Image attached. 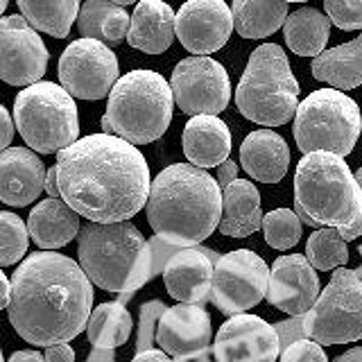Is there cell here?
Instances as JSON below:
<instances>
[{
	"mask_svg": "<svg viewBox=\"0 0 362 362\" xmlns=\"http://www.w3.org/2000/svg\"><path fill=\"white\" fill-rule=\"evenodd\" d=\"M77 28L86 39L118 45L129 37L132 16L127 14V9L116 5L113 0H86L79 9Z\"/></svg>",
	"mask_w": 362,
	"mask_h": 362,
	"instance_id": "cell-27",
	"label": "cell"
},
{
	"mask_svg": "<svg viewBox=\"0 0 362 362\" xmlns=\"http://www.w3.org/2000/svg\"><path fill=\"white\" fill-rule=\"evenodd\" d=\"M313 77L339 90H351L362 84V34L358 39L324 50L313 59Z\"/></svg>",
	"mask_w": 362,
	"mask_h": 362,
	"instance_id": "cell-26",
	"label": "cell"
},
{
	"mask_svg": "<svg viewBox=\"0 0 362 362\" xmlns=\"http://www.w3.org/2000/svg\"><path fill=\"white\" fill-rule=\"evenodd\" d=\"M45 192L50 197H62V190H59V175H57V165H52L48 170V179H45Z\"/></svg>",
	"mask_w": 362,
	"mask_h": 362,
	"instance_id": "cell-44",
	"label": "cell"
},
{
	"mask_svg": "<svg viewBox=\"0 0 362 362\" xmlns=\"http://www.w3.org/2000/svg\"><path fill=\"white\" fill-rule=\"evenodd\" d=\"M279 362H328V358L320 342H315L310 337H303L290 344L288 349H283Z\"/></svg>",
	"mask_w": 362,
	"mask_h": 362,
	"instance_id": "cell-37",
	"label": "cell"
},
{
	"mask_svg": "<svg viewBox=\"0 0 362 362\" xmlns=\"http://www.w3.org/2000/svg\"><path fill=\"white\" fill-rule=\"evenodd\" d=\"M168 310V305L163 301H147L141 305V315H139V333H136V351H147L156 344V326L161 315Z\"/></svg>",
	"mask_w": 362,
	"mask_h": 362,
	"instance_id": "cell-35",
	"label": "cell"
},
{
	"mask_svg": "<svg viewBox=\"0 0 362 362\" xmlns=\"http://www.w3.org/2000/svg\"><path fill=\"white\" fill-rule=\"evenodd\" d=\"M181 143L188 163L209 170L229 158L231 132L218 116H192L184 127Z\"/></svg>",
	"mask_w": 362,
	"mask_h": 362,
	"instance_id": "cell-23",
	"label": "cell"
},
{
	"mask_svg": "<svg viewBox=\"0 0 362 362\" xmlns=\"http://www.w3.org/2000/svg\"><path fill=\"white\" fill-rule=\"evenodd\" d=\"M7 362H48V360L39 351H16V354L9 356Z\"/></svg>",
	"mask_w": 362,
	"mask_h": 362,
	"instance_id": "cell-45",
	"label": "cell"
},
{
	"mask_svg": "<svg viewBox=\"0 0 362 362\" xmlns=\"http://www.w3.org/2000/svg\"><path fill=\"white\" fill-rule=\"evenodd\" d=\"M269 267L252 249H235L218 258L213 272L211 301L224 315H240L267 299Z\"/></svg>",
	"mask_w": 362,
	"mask_h": 362,
	"instance_id": "cell-11",
	"label": "cell"
},
{
	"mask_svg": "<svg viewBox=\"0 0 362 362\" xmlns=\"http://www.w3.org/2000/svg\"><path fill=\"white\" fill-rule=\"evenodd\" d=\"M292 132L303 154L333 152L346 156L360 139L362 113L358 102L339 88H320L299 105Z\"/></svg>",
	"mask_w": 362,
	"mask_h": 362,
	"instance_id": "cell-9",
	"label": "cell"
},
{
	"mask_svg": "<svg viewBox=\"0 0 362 362\" xmlns=\"http://www.w3.org/2000/svg\"><path fill=\"white\" fill-rule=\"evenodd\" d=\"M62 199L88 222H124L147 206L150 168L134 143L90 134L57 154Z\"/></svg>",
	"mask_w": 362,
	"mask_h": 362,
	"instance_id": "cell-1",
	"label": "cell"
},
{
	"mask_svg": "<svg viewBox=\"0 0 362 362\" xmlns=\"http://www.w3.org/2000/svg\"><path fill=\"white\" fill-rule=\"evenodd\" d=\"M118 79V59L105 41L82 37L59 59V82L77 100L107 98Z\"/></svg>",
	"mask_w": 362,
	"mask_h": 362,
	"instance_id": "cell-13",
	"label": "cell"
},
{
	"mask_svg": "<svg viewBox=\"0 0 362 362\" xmlns=\"http://www.w3.org/2000/svg\"><path fill=\"white\" fill-rule=\"evenodd\" d=\"M86 362H116V354H113V349H93Z\"/></svg>",
	"mask_w": 362,
	"mask_h": 362,
	"instance_id": "cell-46",
	"label": "cell"
},
{
	"mask_svg": "<svg viewBox=\"0 0 362 362\" xmlns=\"http://www.w3.org/2000/svg\"><path fill=\"white\" fill-rule=\"evenodd\" d=\"M235 107L263 127H281L297 116L299 82L281 45L263 43L252 52L235 88Z\"/></svg>",
	"mask_w": 362,
	"mask_h": 362,
	"instance_id": "cell-7",
	"label": "cell"
},
{
	"mask_svg": "<svg viewBox=\"0 0 362 362\" xmlns=\"http://www.w3.org/2000/svg\"><path fill=\"white\" fill-rule=\"evenodd\" d=\"M132 326V315L122 301L100 303L86 324L88 344L93 349H118L129 339Z\"/></svg>",
	"mask_w": 362,
	"mask_h": 362,
	"instance_id": "cell-30",
	"label": "cell"
},
{
	"mask_svg": "<svg viewBox=\"0 0 362 362\" xmlns=\"http://www.w3.org/2000/svg\"><path fill=\"white\" fill-rule=\"evenodd\" d=\"M0 303H3V308H7L9 301H11V279H7L5 272H0Z\"/></svg>",
	"mask_w": 362,
	"mask_h": 362,
	"instance_id": "cell-47",
	"label": "cell"
},
{
	"mask_svg": "<svg viewBox=\"0 0 362 362\" xmlns=\"http://www.w3.org/2000/svg\"><path fill=\"white\" fill-rule=\"evenodd\" d=\"M283 354L276 326L256 315H233L213 342L215 362H276Z\"/></svg>",
	"mask_w": 362,
	"mask_h": 362,
	"instance_id": "cell-15",
	"label": "cell"
},
{
	"mask_svg": "<svg viewBox=\"0 0 362 362\" xmlns=\"http://www.w3.org/2000/svg\"><path fill=\"white\" fill-rule=\"evenodd\" d=\"M175 105L173 86L163 75L154 71H132L113 86L107 113L102 116V129L134 145L154 143L173 122Z\"/></svg>",
	"mask_w": 362,
	"mask_h": 362,
	"instance_id": "cell-6",
	"label": "cell"
},
{
	"mask_svg": "<svg viewBox=\"0 0 362 362\" xmlns=\"http://www.w3.org/2000/svg\"><path fill=\"white\" fill-rule=\"evenodd\" d=\"M339 235H342L346 243H349V240H356V238L362 235V211H360V215H358V218H356L354 222H351V224L339 226Z\"/></svg>",
	"mask_w": 362,
	"mask_h": 362,
	"instance_id": "cell-43",
	"label": "cell"
},
{
	"mask_svg": "<svg viewBox=\"0 0 362 362\" xmlns=\"http://www.w3.org/2000/svg\"><path fill=\"white\" fill-rule=\"evenodd\" d=\"M0 118H3V150H9L11 147V139L16 134V120L9 116V111L5 107H0Z\"/></svg>",
	"mask_w": 362,
	"mask_h": 362,
	"instance_id": "cell-41",
	"label": "cell"
},
{
	"mask_svg": "<svg viewBox=\"0 0 362 362\" xmlns=\"http://www.w3.org/2000/svg\"><path fill=\"white\" fill-rule=\"evenodd\" d=\"M333 362H362V346H356V349H349L346 354L337 356Z\"/></svg>",
	"mask_w": 362,
	"mask_h": 362,
	"instance_id": "cell-48",
	"label": "cell"
},
{
	"mask_svg": "<svg viewBox=\"0 0 362 362\" xmlns=\"http://www.w3.org/2000/svg\"><path fill=\"white\" fill-rule=\"evenodd\" d=\"M177 107L188 116H218L231 100V82L220 62L206 54L181 59L170 77Z\"/></svg>",
	"mask_w": 362,
	"mask_h": 362,
	"instance_id": "cell-12",
	"label": "cell"
},
{
	"mask_svg": "<svg viewBox=\"0 0 362 362\" xmlns=\"http://www.w3.org/2000/svg\"><path fill=\"white\" fill-rule=\"evenodd\" d=\"M147 222L158 240L197 247L222 220V188L218 179L192 163H173L152 179Z\"/></svg>",
	"mask_w": 362,
	"mask_h": 362,
	"instance_id": "cell-3",
	"label": "cell"
},
{
	"mask_svg": "<svg viewBox=\"0 0 362 362\" xmlns=\"http://www.w3.org/2000/svg\"><path fill=\"white\" fill-rule=\"evenodd\" d=\"M286 0H233L235 32L243 39H265L288 21Z\"/></svg>",
	"mask_w": 362,
	"mask_h": 362,
	"instance_id": "cell-29",
	"label": "cell"
},
{
	"mask_svg": "<svg viewBox=\"0 0 362 362\" xmlns=\"http://www.w3.org/2000/svg\"><path fill=\"white\" fill-rule=\"evenodd\" d=\"M48 170L30 147H9L0 154V199L7 206H28L45 190Z\"/></svg>",
	"mask_w": 362,
	"mask_h": 362,
	"instance_id": "cell-20",
	"label": "cell"
},
{
	"mask_svg": "<svg viewBox=\"0 0 362 362\" xmlns=\"http://www.w3.org/2000/svg\"><path fill=\"white\" fill-rule=\"evenodd\" d=\"M48 68V48L39 30L25 16H5L0 21V75L9 86H32L41 82Z\"/></svg>",
	"mask_w": 362,
	"mask_h": 362,
	"instance_id": "cell-14",
	"label": "cell"
},
{
	"mask_svg": "<svg viewBox=\"0 0 362 362\" xmlns=\"http://www.w3.org/2000/svg\"><path fill=\"white\" fill-rule=\"evenodd\" d=\"M90 283L73 258L45 249L30 254L11 274L7 315L14 331L34 346L71 342L93 313Z\"/></svg>",
	"mask_w": 362,
	"mask_h": 362,
	"instance_id": "cell-2",
	"label": "cell"
},
{
	"mask_svg": "<svg viewBox=\"0 0 362 362\" xmlns=\"http://www.w3.org/2000/svg\"><path fill=\"white\" fill-rule=\"evenodd\" d=\"M274 326H276V333H279V339H281V349H288L290 344L297 342V339L305 337L303 315H297V317H292V320H286V322H279Z\"/></svg>",
	"mask_w": 362,
	"mask_h": 362,
	"instance_id": "cell-38",
	"label": "cell"
},
{
	"mask_svg": "<svg viewBox=\"0 0 362 362\" xmlns=\"http://www.w3.org/2000/svg\"><path fill=\"white\" fill-rule=\"evenodd\" d=\"M77 256L86 276L105 292H136L154 276L152 245L124 222H88L77 235Z\"/></svg>",
	"mask_w": 362,
	"mask_h": 362,
	"instance_id": "cell-4",
	"label": "cell"
},
{
	"mask_svg": "<svg viewBox=\"0 0 362 362\" xmlns=\"http://www.w3.org/2000/svg\"><path fill=\"white\" fill-rule=\"evenodd\" d=\"M356 179H358V184H360V188H362V168L356 173Z\"/></svg>",
	"mask_w": 362,
	"mask_h": 362,
	"instance_id": "cell-50",
	"label": "cell"
},
{
	"mask_svg": "<svg viewBox=\"0 0 362 362\" xmlns=\"http://www.w3.org/2000/svg\"><path fill=\"white\" fill-rule=\"evenodd\" d=\"M326 16L344 32L362 30V0H324Z\"/></svg>",
	"mask_w": 362,
	"mask_h": 362,
	"instance_id": "cell-36",
	"label": "cell"
},
{
	"mask_svg": "<svg viewBox=\"0 0 362 362\" xmlns=\"http://www.w3.org/2000/svg\"><path fill=\"white\" fill-rule=\"evenodd\" d=\"M45 360L48 362H75V351L64 344H54L45 349Z\"/></svg>",
	"mask_w": 362,
	"mask_h": 362,
	"instance_id": "cell-40",
	"label": "cell"
},
{
	"mask_svg": "<svg viewBox=\"0 0 362 362\" xmlns=\"http://www.w3.org/2000/svg\"><path fill=\"white\" fill-rule=\"evenodd\" d=\"M218 254L204 247H181L170 256L163 269L168 294L179 303H199L211 299L213 272Z\"/></svg>",
	"mask_w": 362,
	"mask_h": 362,
	"instance_id": "cell-19",
	"label": "cell"
},
{
	"mask_svg": "<svg viewBox=\"0 0 362 362\" xmlns=\"http://www.w3.org/2000/svg\"><path fill=\"white\" fill-rule=\"evenodd\" d=\"M233 28V9L224 0H186L177 11V39L192 54L218 52Z\"/></svg>",
	"mask_w": 362,
	"mask_h": 362,
	"instance_id": "cell-16",
	"label": "cell"
},
{
	"mask_svg": "<svg viewBox=\"0 0 362 362\" xmlns=\"http://www.w3.org/2000/svg\"><path fill=\"white\" fill-rule=\"evenodd\" d=\"M116 5H120V7H129V5H134V3H141V0H113Z\"/></svg>",
	"mask_w": 362,
	"mask_h": 362,
	"instance_id": "cell-49",
	"label": "cell"
},
{
	"mask_svg": "<svg viewBox=\"0 0 362 362\" xmlns=\"http://www.w3.org/2000/svg\"><path fill=\"white\" fill-rule=\"evenodd\" d=\"M240 163L249 177L263 184H279L290 165V147L281 134L256 129L240 145Z\"/></svg>",
	"mask_w": 362,
	"mask_h": 362,
	"instance_id": "cell-22",
	"label": "cell"
},
{
	"mask_svg": "<svg viewBox=\"0 0 362 362\" xmlns=\"http://www.w3.org/2000/svg\"><path fill=\"white\" fill-rule=\"evenodd\" d=\"M320 276L303 254H286L274 260L269 272L267 301L290 317L305 315L320 299Z\"/></svg>",
	"mask_w": 362,
	"mask_h": 362,
	"instance_id": "cell-17",
	"label": "cell"
},
{
	"mask_svg": "<svg viewBox=\"0 0 362 362\" xmlns=\"http://www.w3.org/2000/svg\"><path fill=\"white\" fill-rule=\"evenodd\" d=\"M14 120L21 139L39 154H59L79 141L77 105L73 95L54 82H37L18 90Z\"/></svg>",
	"mask_w": 362,
	"mask_h": 362,
	"instance_id": "cell-8",
	"label": "cell"
},
{
	"mask_svg": "<svg viewBox=\"0 0 362 362\" xmlns=\"http://www.w3.org/2000/svg\"><path fill=\"white\" fill-rule=\"evenodd\" d=\"M21 14L39 32L54 39L68 37L73 21L79 16V0H16Z\"/></svg>",
	"mask_w": 362,
	"mask_h": 362,
	"instance_id": "cell-31",
	"label": "cell"
},
{
	"mask_svg": "<svg viewBox=\"0 0 362 362\" xmlns=\"http://www.w3.org/2000/svg\"><path fill=\"white\" fill-rule=\"evenodd\" d=\"M263 209L260 192L252 181L235 179L229 188L222 190V220L220 233L229 238H247L263 229Z\"/></svg>",
	"mask_w": 362,
	"mask_h": 362,
	"instance_id": "cell-25",
	"label": "cell"
},
{
	"mask_svg": "<svg viewBox=\"0 0 362 362\" xmlns=\"http://www.w3.org/2000/svg\"><path fill=\"white\" fill-rule=\"evenodd\" d=\"M177 39V14L163 0H141L132 14L127 43L145 54H161Z\"/></svg>",
	"mask_w": 362,
	"mask_h": 362,
	"instance_id": "cell-21",
	"label": "cell"
},
{
	"mask_svg": "<svg viewBox=\"0 0 362 362\" xmlns=\"http://www.w3.org/2000/svg\"><path fill=\"white\" fill-rule=\"evenodd\" d=\"M305 256H308L313 267L320 272L344 267L349 260L346 240L339 235V229H335V226H324V229H317L308 238V243H305Z\"/></svg>",
	"mask_w": 362,
	"mask_h": 362,
	"instance_id": "cell-32",
	"label": "cell"
},
{
	"mask_svg": "<svg viewBox=\"0 0 362 362\" xmlns=\"http://www.w3.org/2000/svg\"><path fill=\"white\" fill-rule=\"evenodd\" d=\"M79 218L82 215L73 206H68L66 199L48 197L30 211L28 229L37 247L45 249V252H54V249L66 247L73 238L79 235V231H82Z\"/></svg>",
	"mask_w": 362,
	"mask_h": 362,
	"instance_id": "cell-24",
	"label": "cell"
},
{
	"mask_svg": "<svg viewBox=\"0 0 362 362\" xmlns=\"http://www.w3.org/2000/svg\"><path fill=\"white\" fill-rule=\"evenodd\" d=\"M211 317L199 303L168 305L156 326V344L175 358L211 354Z\"/></svg>",
	"mask_w": 362,
	"mask_h": 362,
	"instance_id": "cell-18",
	"label": "cell"
},
{
	"mask_svg": "<svg viewBox=\"0 0 362 362\" xmlns=\"http://www.w3.org/2000/svg\"><path fill=\"white\" fill-rule=\"evenodd\" d=\"M263 233L269 247L286 252L301 240V218L297 211L274 209L263 218Z\"/></svg>",
	"mask_w": 362,
	"mask_h": 362,
	"instance_id": "cell-33",
	"label": "cell"
},
{
	"mask_svg": "<svg viewBox=\"0 0 362 362\" xmlns=\"http://www.w3.org/2000/svg\"><path fill=\"white\" fill-rule=\"evenodd\" d=\"M7 3H9V0H0V11L7 9Z\"/></svg>",
	"mask_w": 362,
	"mask_h": 362,
	"instance_id": "cell-51",
	"label": "cell"
},
{
	"mask_svg": "<svg viewBox=\"0 0 362 362\" xmlns=\"http://www.w3.org/2000/svg\"><path fill=\"white\" fill-rule=\"evenodd\" d=\"M0 243H3V249H0V265L9 267L18 263V260L28 254V245H30V229L28 224L23 222L18 215L3 211L0 213Z\"/></svg>",
	"mask_w": 362,
	"mask_h": 362,
	"instance_id": "cell-34",
	"label": "cell"
},
{
	"mask_svg": "<svg viewBox=\"0 0 362 362\" xmlns=\"http://www.w3.org/2000/svg\"><path fill=\"white\" fill-rule=\"evenodd\" d=\"M305 337L333 346L362 339V276L337 267L320 299L303 315Z\"/></svg>",
	"mask_w": 362,
	"mask_h": 362,
	"instance_id": "cell-10",
	"label": "cell"
},
{
	"mask_svg": "<svg viewBox=\"0 0 362 362\" xmlns=\"http://www.w3.org/2000/svg\"><path fill=\"white\" fill-rule=\"evenodd\" d=\"M294 209L308 226H346L362 211V188L356 175L344 163V156L333 152H310L294 173Z\"/></svg>",
	"mask_w": 362,
	"mask_h": 362,
	"instance_id": "cell-5",
	"label": "cell"
},
{
	"mask_svg": "<svg viewBox=\"0 0 362 362\" xmlns=\"http://www.w3.org/2000/svg\"><path fill=\"white\" fill-rule=\"evenodd\" d=\"M132 362H175V360H170L163 349H147L136 354Z\"/></svg>",
	"mask_w": 362,
	"mask_h": 362,
	"instance_id": "cell-42",
	"label": "cell"
},
{
	"mask_svg": "<svg viewBox=\"0 0 362 362\" xmlns=\"http://www.w3.org/2000/svg\"><path fill=\"white\" fill-rule=\"evenodd\" d=\"M288 48L299 57H320L331 39V18L315 7H301L292 11L283 25Z\"/></svg>",
	"mask_w": 362,
	"mask_h": 362,
	"instance_id": "cell-28",
	"label": "cell"
},
{
	"mask_svg": "<svg viewBox=\"0 0 362 362\" xmlns=\"http://www.w3.org/2000/svg\"><path fill=\"white\" fill-rule=\"evenodd\" d=\"M358 252H360V258H362V245H360V249H358ZM356 272H358V274L362 276V265H360V267H358Z\"/></svg>",
	"mask_w": 362,
	"mask_h": 362,
	"instance_id": "cell-52",
	"label": "cell"
},
{
	"mask_svg": "<svg viewBox=\"0 0 362 362\" xmlns=\"http://www.w3.org/2000/svg\"><path fill=\"white\" fill-rule=\"evenodd\" d=\"M286 3H305V0H286Z\"/></svg>",
	"mask_w": 362,
	"mask_h": 362,
	"instance_id": "cell-53",
	"label": "cell"
},
{
	"mask_svg": "<svg viewBox=\"0 0 362 362\" xmlns=\"http://www.w3.org/2000/svg\"><path fill=\"white\" fill-rule=\"evenodd\" d=\"M218 184H220V188L224 190V188H229L233 181L238 179V163L233 161V158H226L224 163H220L218 165Z\"/></svg>",
	"mask_w": 362,
	"mask_h": 362,
	"instance_id": "cell-39",
	"label": "cell"
}]
</instances>
